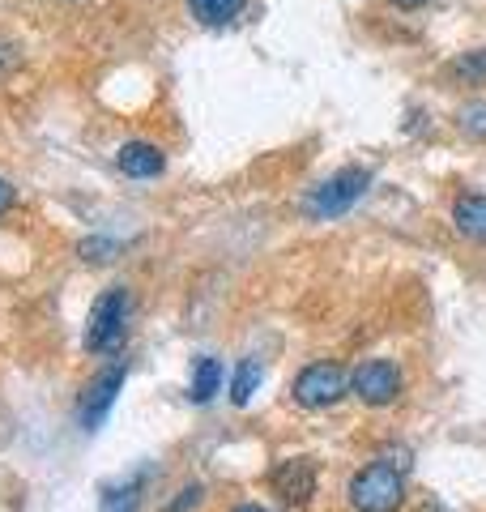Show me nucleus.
<instances>
[{"label": "nucleus", "mask_w": 486, "mask_h": 512, "mask_svg": "<svg viewBox=\"0 0 486 512\" xmlns=\"http://www.w3.org/2000/svg\"><path fill=\"white\" fill-rule=\"evenodd\" d=\"M405 495H410V487H405V470H397L393 461H384V457L359 466L346 483V504L354 512H401Z\"/></svg>", "instance_id": "obj_1"}, {"label": "nucleus", "mask_w": 486, "mask_h": 512, "mask_svg": "<svg viewBox=\"0 0 486 512\" xmlns=\"http://www.w3.org/2000/svg\"><path fill=\"white\" fill-rule=\"evenodd\" d=\"M128 312H133V295H128V286H107V291L90 303L81 346H86L90 355H107V350H116L124 342Z\"/></svg>", "instance_id": "obj_2"}, {"label": "nucleus", "mask_w": 486, "mask_h": 512, "mask_svg": "<svg viewBox=\"0 0 486 512\" xmlns=\"http://www.w3.org/2000/svg\"><path fill=\"white\" fill-rule=\"evenodd\" d=\"M346 393H350V372L337 359L307 363L295 376V384H290V397H295V406H303V410H329L342 402Z\"/></svg>", "instance_id": "obj_3"}, {"label": "nucleus", "mask_w": 486, "mask_h": 512, "mask_svg": "<svg viewBox=\"0 0 486 512\" xmlns=\"http://www.w3.org/2000/svg\"><path fill=\"white\" fill-rule=\"evenodd\" d=\"M371 188V171L367 167H342L333 171L329 180H324L320 188H312V197H307V218H342L350 214L354 205L363 201V192Z\"/></svg>", "instance_id": "obj_4"}, {"label": "nucleus", "mask_w": 486, "mask_h": 512, "mask_svg": "<svg viewBox=\"0 0 486 512\" xmlns=\"http://www.w3.org/2000/svg\"><path fill=\"white\" fill-rule=\"evenodd\" d=\"M405 393V376L393 359H359L350 367V397H359L363 406L384 410Z\"/></svg>", "instance_id": "obj_5"}, {"label": "nucleus", "mask_w": 486, "mask_h": 512, "mask_svg": "<svg viewBox=\"0 0 486 512\" xmlns=\"http://www.w3.org/2000/svg\"><path fill=\"white\" fill-rule=\"evenodd\" d=\"M316 487H320V478H316L312 457H286V461H278V466L269 470V491L286 512L312 508Z\"/></svg>", "instance_id": "obj_6"}, {"label": "nucleus", "mask_w": 486, "mask_h": 512, "mask_svg": "<svg viewBox=\"0 0 486 512\" xmlns=\"http://www.w3.org/2000/svg\"><path fill=\"white\" fill-rule=\"evenodd\" d=\"M124 380H128V367H120V363H111V367H103V372H94L86 380V389H81V397H77V423L86 427V431L99 427L107 414H111V406H116V397L124 393Z\"/></svg>", "instance_id": "obj_7"}, {"label": "nucleus", "mask_w": 486, "mask_h": 512, "mask_svg": "<svg viewBox=\"0 0 486 512\" xmlns=\"http://www.w3.org/2000/svg\"><path fill=\"white\" fill-rule=\"evenodd\" d=\"M116 167L128 175V180H154V175L167 171V154L154 141H124L116 150Z\"/></svg>", "instance_id": "obj_8"}, {"label": "nucleus", "mask_w": 486, "mask_h": 512, "mask_svg": "<svg viewBox=\"0 0 486 512\" xmlns=\"http://www.w3.org/2000/svg\"><path fill=\"white\" fill-rule=\"evenodd\" d=\"M452 227L465 235L469 244L486 248V192H457L452 197Z\"/></svg>", "instance_id": "obj_9"}, {"label": "nucleus", "mask_w": 486, "mask_h": 512, "mask_svg": "<svg viewBox=\"0 0 486 512\" xmlns=\"http://www.w3.org/2000/svg\"><path fill=\"white\" fill-rule=\"evenodd\" d=\"M222 384H226V367L214 359V355H205L192 363V380H188V397H192V406H209L214 397L222 393Z\"/></svg>", "instance_id": "obj_10"}, {"label": "nucleus", "mask_w": 486, "mask_h": 512, "mask_svg": "<svg viewBox=\"0 0 486 512\" xmlns=\"http://www.w3.org/2000/svg\"><path fill=\"white\" fill-rule=\"evenodd\" d=\"M145 483H150V470H141L133 478H124V483L107 487L103 491V512H137L141 495H145Z\"/></svg>", "instance_id": "obj_11"}, {"label": "nucleus", "mask_w": 486, "mask_h": 512, "mask_svg": "<svg viewBox=\"0 0 486 512\" xmlns=\"http://www.w3.org/2000/svg\"><path fill=\"white\" fill-rule=\"evenodd\" d=\"M188 9L201 26H231L248 9V0H188Z\"/></svg>", "instance_id": "obj_12"}, {"label": "nucleus", "mask_w": 486, "mask_h": 512, "mask_svg": "<svg viewBox=\"0 0 486 512\" xmlns=\"http://www.w3.org/2000/svg\"><path fill=\"white\" fill-rule=\"evenodd\" d=\"M261 380H265V367L261 359H239V367L231 372V402L235 406H248L256 389H261Z\"/></svg>", "instance_id": "obj_13"}, {"label": "nucleus", "mask_w": 486, "mask_h": 512, "mask_svg": "<svg viewBox=\"0 0 486 512\" xmlns=\"http://www.w3.org/2000/svg\"><path fill=\"white\" fill-rule=\"evenodd\" d=\"M452 77H461L465 86H486V47H478V52H465L452 60Z\"/></svg>", "instance_id": "obj_14"}, {"label": "nucleus", "mask_w": 486, "mask_h": 512, "mask_svg": "<svg viewBox=\"0 0 486 512\" xmlns=\"http://www.w3.org/2000/svg\"><path fill=\"white\" fill-rule=\"evenodd\" d=\"M77 252H81V261H86V265H107V261H116V256H120V244H116V239L94 235V239H81Z\"/></svg>", "instance_id": "obj_15"}, {"label": "nucleus", "mask_w": 486, "mask_h": 512, "mask_svg": "<svg viewBox=\"0 0 486 512\" xmlns=\"http://www.w3.org/2000/svg\"><path fill=\"white\" fill-rule=\"evenodd\" d=\"M457 128L465 137H474V141H486V103L474 99V103H465L457 111Z\"/></svg>", "instance_id": "obj_16"}, {"label": "nucleus", "mask_w": 486, "mask_h": 512, "mask_svg": "<svg viewBox=\"0 0 486 512\" xmlns=\"http://www.w3.org/2000/svg\"><path fill=\"white\" fill-rule=\"evenodd\" d=\"M201 500H205V487L201 483H184L180 491H175V500L167 504V512H197Z\"/></svg>", "instance_id": "obj_17"}, {"label": "nucleus", "mask_w": 486, "mask_h": 512, "mask_svg": "<svg viewBox=\"0 0 486 512\" xmlns=\"http://www.w3.org/2000/svg\"><path fill=\"white\" fill-rule=\"evenodd\" d=\"M13 205H18V188H13V184L5 180V175H0V218H5V214L13 210Z\"/></svg>", "instance_id": "obj_18"}, {"label": "nucleus", "mask_w": 486, "mask_h": 512, "mask_svg": "<svg viewBox=\"0 0 486 512\" xmlns=\"http://www.w3.org/2000/svg\"><path fill=\"white\" fill-rule=\"evenodd\" d=\"M231 512H273V508H265V504H235Z\"/></svg>", "instance_id": "obj_19"}, {"label": "nucleus", "mask_w": 486, "mask_h": 512, "mask_svg": "<svg viewBox=\"0 0 486 512\" xmlns=\"http://www.w3.org/2000/svg\"><path fill=\"white\" fill-rule=\"evenodd\" d=\"M393 5H397V9H423L427 0H393Z\"/></svg>", "instance_id": "obj_20"}]
</instances>
